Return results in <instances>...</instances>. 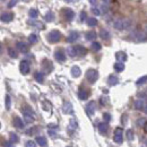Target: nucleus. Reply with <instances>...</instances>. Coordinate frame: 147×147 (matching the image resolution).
<instances>
[{
    "instance_id": "dca6fc26",
    "label": "nucleus",
    "mask_w": 147,
    "mask_h": 147,
    "mask_svg": "<svg viewBox=\"0 0 147 147\" xmlns=\"http://www.w3.org/2000/svg\"><path fill=\"white\" fill-rule=\"evenodd\" d=\"M118 83H119V79H118L117 76H114V75H110V76H109V78H108V84H109L110 86H114V85H117Z\"/></svg>"
},
{
    "instance_id": "864d4df0",
    "label": "nucleus",
    "mask_w": 147,
    "mask_h": 147,
    "mask_svg": "<svg viewBox=\"0 0 147 147\" xmlns=\"http://www.w3.org/2000/svg\"><path fill=\"white\" fill-rule=\"evenodd\" d=\"M2 53V43L0 42V55Z\"/></svg>"
},
{
    "instance_id": "20e7f679",
    "label": "nucleus",
    "mask_w": 147,
    "mask_h": 147,
    "mask_svg": "<svg viewBox=\"0 0 147 147\" xmlns=\"http://www.w3.org/2000/svg\"><path fill=\"white\" fill-rule=\"evenodd\" d=\"M60 38H61V33H60L59 31H57V30L51 31V32L48 34V40H49L51 43H57V42H59Z\"/></svg>"
},
{
    "instance_id": "f257e3e1",
    "label": "nucleus",
    "mask_w": 147,
    "mask_h": 147,
    "mask_svg": "<svg viewBox=\"0 0 147 147\" xmlns=\"http://www.w3.org/2000/svg\"><path fill=\"white\" fill-rule=\"evenodd\" d=\"M131 19L125 18V17H120V18H117L113 22V26L115 30H119V31H123V30H127L131 26Z\"/></svg>"
},
{
    "instance_id": "5fc2aeb1",
    "label": "nucleus",
    "mask_w": 147,
    "mask_h": 147,
    "mask_svg": "<svg viewBox=\"0 0 147 147\" xmlns=\"http://www.w3.org/2000/svg\"><path fill=\"white\" fill-rule=\"evenodd\" d=\"M103 1H104V2H108V1H109V0H103Z\"/></svg>"
},
{
    "instance_id": "4468645a",
    "label": "nucleus",
    "mask_w": 147,
    "mask_h": 147,
    "mask_svg": "<svg viewBox=\"0 0 147 147\" xmlns=\"http://www.w3.org/2000/svg\"><path fill=\"white\" fill-rule=\"evenodd\" d=\"M75 48V51H76V55H85L87 53V49L82 47V45H77V47H74Z\"/></svg>"
},
{
    "instance_id": "a19ab883",
    "label": "nucleus",
    "mask_w": 147,
    "mask_h": 147,
    "mask_svg": "<svg viewBox=\"0 0 147 147\" xmlns=\"http://www.w3.org/2000/svg\"><path fill=\"white\" fill-rule=\"evenodd\" d=\"M146 79H147L146 76H143V77H140V78L136 82V84H137V85H143V84H145V83H146Z\"/></svg>"
},
{
    "instance_id": "58836bf2",
    "label": "nucleus",
    "mask_w": 147,
    "mask_h": 147,
    "mask_svg": "<svg viewBox=\"0 0 147 147\" xmlns=\"http://www.w3.org/2000/svg\"><path fill=\"white\" fill-rule=\"evenodd\" d=\"M67 52H68V55H70V57H76V51H75V48L74 47H69L67 49Z\"/></svg>"
},
{
    "instance_id": "cd10ccee",
    "label": "nucleus",
    "mask_w": 147,
    "mask_h": 147,
    "mask_svg": "<svg viewBox=\"0 0 147 147\" xmlns=\"http://www.w3.org/2000/svg\"><path fill=\"white\" fill-rule=\"evenodd\" d=\"M9 139H10V143H11V144L17 143L19 140L18 136H17L16 134H14V132H10V134H9Z\"/></svg>"
},
{
    "instance_id": "49530a36",
    "label": "nucleus",
    "mask_w": 147,
    "mask_h": 147,
    "mask_svg": "<svg viewBox=\"0 0 147 147\" xmlns=\"http://www.w3.org/2000/svg\"><path fill=\"white\" fill-rule=\"evenodd\" d=\"M92 13L94 14V15H96V16H100V15H101V11H100L97 8H95V7H93L92 8Z\"/></svg>"
},
{
    "instance_id": "6e6552de",
    "label": "nucleus",
    "mask_w": 147,
    "mask_h": 147,
    "mask_svg": "<svg viewBox=\"0 0 147 147\" xmlns=\"http://www.w3.org/2000/svg\"><path fill=\"white\" fill-rule=\"evenodd\" d=\"M95 110H96V102L95 101H91L87 107H86V113L88 115H93L95 113Z\"/></svg>"
},
{
    "instance_id": "7c9ffc66",
    "label": "nucleus",
    "mask_w": 147,
    "mask_h": 147,
    "mask_svg": "<svg viewBox=\"0 0 147 147\" xmlns=\"http://www.w3.org/2000/svg\"><path fill=\"white\" fill-rule=\"evenodd\" d=\"M35 79H36L37 83H43L44 82V75L42 73H35Z\"/></svg>"
},
{
    "instance_id": "13d9d810",
    "label": "nucleus",
    "mask_w": 147,
    "mask_h": 147,
    "mask_svg": "<svg viewBox=\"0 0 147 147\" xmlns=\"http://www.w3.org/2000/svg\"><path fill=\"white\" fill-rule=\"evenodd\" d=\"M67 147H70V146H67Z\"/></svg>"
},
{
    "instance_id": "39448f33",
    "label": "nucleus",
    "mask_w": 147,
    "mask_h": 147,
    "mask_svg": "<svg viewBox=\"0 0 147 147\" xmlns=\"http://www.w3.org/2000/svg\"><path fill=\"white\" fill-rule=\"evenodd\" d=\"M19 71L23 75H27L30 73V62L27 60H23L19 63Z\"/></svg>"
},
{
    "instance_id": "1a4fd4ad",
    "label": "nucleus",
    "mask_w": 147,
    "mask_h": 147,
    "mask_svg": "<svg viewBox=\"0 0 147 147\" xmlns=\"http://www.w3.org/2000/svg\"><path fill=\"white\" fill-rule=\"evenodd\" d=\"M135 108H136L137 110H143L146 112V101H145V98H143V100H137V101L135 102Z\"/></svg>"
},
{
    "instance_id": "4d7b16f0",
    "label": "nucleus",
    "mask_w": 147,
    "mask_h": 147,
    "mask_svg": "<svg viewBox=\"0 0 147 147\" xmlns=\"http://www.w3.org/2000/svg\"><path fill=\"white\" fill-rule=\"evenodd\" d=\"M1 1H5V0H1Z\"/></svg>"
},
{
    "instance_id": "aec40b11",
    "label": "nucleus",
    "mask_w": 147,
    "mask_h": 147,
    "mask_svg": "<svg viewBox=\"0 0 147 147\" xmlns=\"http://www.w3.org/2000/svg\"><path fill=\"white\" fill-rule=\"evenodd\" d=\"M78 97L80 98V100H86L87 97H88V92L86 91V90H84V88H80L79 91H78Z\"/></svg>"
},
{
    "instance_id": "72a5a7b5",
    "label": "nucleus",
    "mask_w": 147,
    "mask_h": 147,
    "mask_svg": "<svg viewBox=\"0 0 147 147\" xmlns=\"http://www.w3.org/2000/svg\"><path fill=\"white\" fill-rule=\"evenodd\" d=\"M8 55H10V58H17L18 53H17V51H16L15 49L9 48V49H8Z\"/></svg>"
},
{
    "instance_id": "de8ad7c7",
    "label": "nucleus",
    "mask_w": 147,
    "mask_h": 147,
    "mask_svg": "<svg viewBox=\"0 0 147 147\" xmlns=\"http://www.w3.org/2000/svg\"><path fill=\"white\" fill-rule=\"evenodd\" d=\"M17 1H18V0H10V1H9V3H8V7H9V8L15 7V5L17 3Z\"/></svg>"
},
{
    "instance_id": "a18cd8bd",
    "label": "nucleus",
    "mask_w": 147,
    "mask_h": 147,
    "mask_svg": "<svg viewBox=\"0 0 147 147\" xmlns=\"http://www.w3.org/2000/svg\"><path fill=\"white\" fill-rule=\"evenodd\" d=\"M103 119H104L105 122H109L111 120V115L109 113H104V114H103Z\"/></svg>"
},
{
    "instance_id": "6e6d98bb",
    "label": "nucleus",
    "mask_w": 147,
    "mask_h": 147,
    "mask_svg": "<svg viewBox=\"0 0 147 147\" xmlns=\"http://www.w3.org/2000/svg\"><path fill=\"white\" fill-rule=\"evenodd\" d=\"M25 1H28V0H25Z\"/></svg>"
},
{
    "instance_id": "c9c22d12",
    "label": "nucleus",
    "mask_w": 147,
    "mask_h": 147,
    "mask_svg": "<svg viewBox=\"0 0 147 147\" xmlns=\"http://www.w3.org/2000/svg\"><path fill=\"white\" fill-rule=\"evenodd\" d=\"M137 125L139 126V127H146V118H140V119H138L137 120Z\"/></svg>"
},
{
    "instance_id": "423d86ee",
    "label": "nucleus",
    "mask_w": 147,
    "mask_h": 147,
    "mask_svg": "<svg viewBox=\"0 0 147 147\" xmlns=\"http://www.w3.org/2000/svg\"><path fill=\"white\" fill-rule=\"evenodd\" d=\"M42 69H43L47 74L51 73L52 69H53V65H52V62H51L50 60H48V59H44V60L42 61Z\"/></svg>"
},
{
    "instance_id": "b1692460",
    "label": "nucleus",
    "mask_w": 147,
    "mask_h": 147,
    "mask_svg": "<svg viewBox=\"0 0 147 147\" xmlns=\"http://www.w3.org/2000/svg\"><path fill=\"white\" fill-rule=\"evenodd\" d=\"M23 114H26V115H35L34 114V111L32 110V108L31 107H28V105H25L24 108H23Z\"/></svg>"
},
{
    "instance_id": "412c9836",
    "label": "nucleus",
    "mask_w": 147,
    "mask_h": 147,
    "mask_svg": "<svg viewBox=\"0 0 147 147\" xmlns=\"http://www.w3.org/2000/svg\"><path fill=\"white\" fill-rule=\"evenodd\" d=\"M108 129H109L108 122H101V123H98V130H100L101 134H105L108 131Z\"/></svg>"
},
{
    "instance_id": "473e14b6",
    "label": "nucleus",
    "mask_w": 147,
    "mask_h": 147,
    "mask_svg": "<svg viewBox=\"0 0 147 147\" xmlns=\"http://www.w3.org/2000/svg\"><path fill=\"white\" fill-rule=\"evenodd\" d=\"M91 48H92L93 51H100L101 48H102V45H101L98 42H93L92 45H91Z\"/></svg>"
},
{
    "instance_id": "2eb2a0df",
    "label": "nucleus",
    "mask_w": 147,
    "mask_h": 147,
    "mask_svg": "<svg viewBox=\"0 0 147 147\" xmlns=\"http://www.w3.org/2000/svg\"><path fill=\"white\" fill-rule=\"evenodd\" d=\"M115 59L118 60V62H123V61L127 60V55L122 51H119V52L115 53Z\"/></svg>"
},
{
    "instance_id": "9b49d317",
    "label": "nucleus",
    "mask_w": 147,
    "mask_h": 147,
    "mask_svg": "<svg viewBox=\"0 0 147 147\" xmlns=\"http://www.w3.org/2000/svg\"><path fill=\"white\" fill-rule=\"evenodd\" d=\"M0 19L5 23H10L13 19H14V14L13 13H3L1 16H0Z\"/></svg>"
},
{
    "instance_id": "603ef678",
    "label": "nucleus",
    "mask_w": 147,
    "mask_h": 147,
    "mask_svg": "<svg viewBox=\"0 0 147 147\" xmlns=\"http://www.w3.org/2000/svg\"><path fill=\"white\" fill-rule=\"evenodd\" d=\"M5 147H13V146H11V143H8V144H5Z\"/></svg>"
},
{
    "instance_id": "bb28decb",
    "label": "nucleus",
    "mask_w": 147,
    "mask_h": 147,
    "mask_svg": "<svg viewBox=\"0 0 147 147\" xmlns=\"http://www.w3.org/2000/svg\"><path fill=\"white\" fill-rule=\"evenodd\" d=\"M86 23H87L88 26L93 27V26H96L97 25V19L94 18V17H90V18H86Z\"/></svg>"
},
{
    "instance_id": "09e8293b",
    "label": "nucleus",
    "mask_w": 147,
    "mask_h": 147,
    "mask_svg": "<svg viewBox=\"0 0 147 147\" xmlns=\"http://www.w3.org/2000/svg\"><path fill=\"white\" fill-rule=\"evenodd\" d=\"M86 18H87V17H86V13H85V11H83V13L80 14V20H82V22H85Z\"/></svg>"
},
{
    "instance_id": "2f4dec72",
    "label": "nucleus",
    "mask_w": 147,
    "mask_h": 147,
    "mask_svg": "<svg viewBox=\"0 0 147 147\" xmlns=\"http://www.w3.org/2000/svg\"><path fill=\"white\" fill-rule=\"evenodd\" d=\"M24 120H25L27 123H33V122L35 121V117H33V115H26V114H24Z\"/></svg>"
},
{
    "instance_id": "f704fd0d",
    "label": "nucleus",
    "mask_w": 147,
    "mask_h": 147,
    "mask_svg": "<svg viewBox=\"0 0 147 147\" xmlns=\"http://www.w3.org/2000/svg\"><path fill=\"white\" fill-rule=\"evenodd\" d=\"M37 40H38V37H37L36 34H31V35L28 36V42H30V43H32V44L36 43Z\"/></svg>"
},
{
    "instance_id": "6ab92c4d",
    "label": "nucleus",
    "mask_w": 147,
    "mask_h": 147,
    "mask_svg": "<svg viewBox=\"0 0 147 147\" xmlns=\"http://www.w3.org/2000/svg\"><path fill=\"white\" fill-rule=\"evenodd\" d=\"M78 37H79V34H78L77 32L73 31V32L69 34V36H68V38H67V41L70 42V43H74L76 40H78Z\"/></svg>"
},
{
    "instance_id": "e433bc0d",
    "label": "nucleus",
    "mask_w": 147,
    "mask_h": 147,
    "mask_svg": "<svg viewBox=\"0 0 147 147\" xmlns=\"http://www.w3.org/2000/svg\"><path fill=\"white\" fill-rule=\"evenodd\" d=\"M53 19H55V14H53V13L49 11V13L45 15V20H47V22H52Z\"/></svg>"
},
{
    "instance_id": "37998d69",
    "label": "nucleus",
    "mask_w": 147,
    "mask_h": 147,
    "mask_svg": "<svg viewBox=\"0 0 147 147\" xmlns=\"http://www.w3.org/2000/svg\"><path fill=\"white\" fill-rule=\"evenodd\" d=\"M69 126H70L73 129H76L77 127H78V123H77V121H76L75 119H71V120L69 121Z\"/></svg>"
},
{
    "instance_id": "ddd939ff",
    "label": "nucleus",
    "mask_w": 147,
    "mask_h": 147,
    "mask_svg": "<svg viewBox=\"0 0 147 147\" xmlns=\"http://www.w3.org/2000/svg\"><path fill=\"white\" fill-rule=\"evenodd\" d=\"M16 48H17V50L20 51V52H23V53H26V52H28V47L24 43V42H17V44H16Z\"/></svg>"
},
{
    "instance_id": "5701e85b",
    "label": "nucleus",
    "mask_w": 147,
    "mask_h": 147,
    "mask_svg": "<svg viewBox=\"0 0 147 147\" xmlns=\"http://www.w3.org/2000/svg\"><path fill=\"white\" fill-rule=\"evenodd\" d=\"M114 70L118 73H121L125 70V63L123 62H115L114 63Z\"/></svg>"
},
{
    "instance_id": "4c0bfd02",
    "label": "nucleus",
    "mask_w": 147,
    "mask_h": 147,
    "mask_svg": "<svg viewBox=\"0 0 147 147\" xmlns=\"http://www.w3.org/2000/svg\"><path fill=\"white\" fill-rule=\"evenodd\" d=\"M28 15H30V17H32V18H36L37 16H38V11H37L36 9H31L30 13H28Z\"/></svg>"
},
{
    "instance_id": "79ce46f5",
    "label": "nucleus",
    "mask_w": 147,
    "mask_h": 147,
    "mask_svg": "<svg viewBox=\"0 0 147 147\" xmlns=\"http://www.w3.org/2000/svg\"><path fill=\"white\" fill-rule=\"evenodd\" d=\"M30 24H32V25L36 26L37 28H43V27H44V25H43L41 22H30Z\"/></svg>"
},
{
    "instance_id": "f3484780",
    "label": "nucleus",
    "mask_w": 147,
    "mask_h": 147,
    "mask_svg": "<svg viewBox=\"0 0 147 147\" xmlns=\"http://www.w3.org/2000/svg\"><path fill=\"white\" fill-rule=\"evenodd\" d=\"M63 15H65V18L67 20H71L74 18V16H75V14H74V11L71 9H63Z\"/></svg>"
},
{
    "instance_id": "f03ea898",
    "label": "nucleus",
    "mask_w": 147,
    "mask_h": 147,
    "mask_svg": "<svg viewBox=\"0 0 147 147\" xmlns=\"http://www.w3.org/2000/svg\"><path fill=\"white\" fill-rule=\"evenodd\" d=\"M130 37L136 41V42H145L146 41V34L145 32H142V31H134L131 34H130Z\"/></svg>"
},
{
    "instance_id": "bf43d9fd",
    "label": "nucleus",
    "mask_w": 147,
    "mask_h": 147,
    "mask_svg": "<svg viewBox=\"0 0 147 147\" xmlns=\"http://www.w3.org/2000/svg\"><path fill=\"white\" fill-rule=\"evenodd\" d=\"M0 127H1V125H0Z\"/></svg>"
},
{
    "instance_id": "a211bd4d",
    "label": "nucleus",
    "mask_w": 147,
    "mask_h": 147,
    "mask_svg": "<svg viewBox=\"0 0 147 147\" xmlns=\"http://www.w3.org/2000/svg\"><path fill=\"white\" fill-rule=\"evenodd\" d=\"M14 126L16 128H19V129H22L24 127V122H23V120L19 117H15L14 118Z\"/></svg>"
},
{
    "instance_id": "8fccbe9b",
    "label": "nucleus",
    "mask_w": 147,
    "mask_h": 147,
    "mask_svg": "<svg viewBox=\"0 0 147 147\" xmlns=\"http://www.w3.org/2000/svg\"><path fill=\"white\" fill-rule=\"evenodd\" d=\"M90 3L92 5L93 7H95L97 5V0H90Z\"/></svg>"
},
{
    "instance_id": "c85d7f7f",
    "label": "nucleus",
    "mask_w": 147,
    "mask_h": 147,
    "mask_svg": "<svg viewBox=\"0 0 147 147\" xmlns=\"http://www.w3.org/2000/svg\"><path fill=\"white\" fill-rule=\"evenodd\" d=\"M100 36L102 37L103 40H109V38H110V33H109V31H107V30H102L101 33H100Z\"/></svg>"
},
{
    "instance_id": "7ed1b4c3",
    "label": "nucleus",
    "mask_w": 147,
    "mask_h": 147,
    "mask_svg": "<svg viewBox=\"0 0 147 147\" xmlns=\"http://www.w3.org/2000/svg\"><path fill=\"white\" fill-rule=\"evenodd\" d=\"M97 78H98V73H97V70H95V69H88V70L86 71V79H87L91 84H94V83L97 80Z\"/></svg>"
},
{
    "instance_id": "393cba45",
    "label": "nucleus",
    "mask_w": 147,
    "mask_h": 147,
    "mask_svg": "<svg viewBox=\"0 0 147 147\" xmlns=\"http://www.w3.org/2000/svg\"><path fill=\"white\" fill-rule=\"evenodd\" d=\"M96 36H97V34H96V32H94V31L87 32L86 35H85V37H86L87 41H94V40L96 38Z\"/></svg>"
},
{
    "instance_id": "9d476101",
    "label": "nucleus",
    "mask_w": 147,
    "mask_h": 147,
    "mask_svg": "<svg viewBox=\"0 0 147 147\" xmlns=\"http://www.w3.org/2000/svg\"><path fill=\"white\" fill-rule=\"evenodd\" d=\"M55 58L58 60V61H60V62L66 61V55H65L63 50H61V49L57 50V51L55 52Z\"/></svg>"
},
{
    "instance_id": "a878e982",
    "label": "nucleus",
    "mask_w": 147,
    "mask_h": 147,
    "mask_svg": "<svg viewBox=\"0 0 147 147\" xmlns=\"http://www.w3.org/2000/svg\"><path fill=\"white\" fill-rule=\"evenodd\" d=\"M35 143H37L38 145L41 147H45L47 146V139L44 138V137H41V136H38L36 137V139H35Z\"/></svg>"
},
{
    "instance_id": "ea45409f",
    "label": "nucleus",
    "mask_w": 147,
    "mask_h": 147,
    "mask_svg": "<svg viewBox=\"0 0 147 147\" xmlns=\"http://www.w3.org/2000/svg\"><path fill=\"white\" fill-rule=\"evenodd\" d=\"M126 136H127V139H128V140H132V139H134V131H132L131 129L127 130Z\"/></svg>"
},
{
    "instance_id": "4be33fe9",
    "label": "nucleus",
    "mask_w": 147,
    "mask_h": 147,
    "mask_svg": "<svg viewBox=\"0 0 147 147\" xmlns=\"http://www.w3.org/2000/svg\"><path fill=\"white\" fill-rule=\"evenodd\" d=\"M80 74H82L80 68H79L78 66H73V68H71V75H73V77L77 78V77L80 76Z\"/></svg>"
},
{
    "instance_id": "0eeeda50",
    "label": "nucleus",
    "mask_w": 147,
    "mask_h": 147,
    "mask_svg": "<svg viewBox=\"0 0 147 147\" xmlns=\"http://www.w3.org/2000/svg\"><path fill=\"white\" fill-rule=\"evenodd\" d=\"M122 132H123V130H122L121 128L115 129L113 139H114V142H115L117 144H121V143H122Z\"/></svg>"
},
{
    "instance_id": "c03bdc74",
    "label": "nucleus",
    "mask_w": 147,
    "mask_h": 147,
    "mask_svg": "<svg viewBox=\"0 0 147 147\" xmlns=\"http://www.w3.org/2000/svg\"><path fill=\"white\" fill-rule=\"evenodd\" d=\"M25 147H36V143L33 142V140H28V142L26 143Z\"/></svg>"
},
{
    "instance_id": "3c124183",
    "label": "nucleus",
    "mask_w": 147,
    "mask_h": 147,
    "mask_svg": "<svg viewBox=\"0 0 147 147\" xmlns=\"http://www.w3.org/2000/svg\"><path fill=\"white\" fill-rule=\"evenodd\" d=\"M49 135H50V136H52V137H57L55 132V131H52V130H49Z\"/></svg>"
},
{
    "instance_id": "c756f323",
    "label": "nucleus",
    "mask_w": 147,
    "mask_h": 147,
    "mask_svg": "<svg viewBox=\"0 0 147 147\" xmlns=\"http://www.w3.org/2000/svg\"><path fill=\"white\" fill-rule=\"evenodd\" d=\"M5 105H6V109H7V110H10V107H11V100H10V96H9V95H6V98H5Z\"/></svg>"
},
{
    "instance_id": "f8f14e48",
    "label": "nucleus",
    "mask_w": 147,
    "mask_h": 147,
    "mask_svg": "<svg viewBox=\"0 0 147 147\" xmlns=\"http://www.w3.org/2000/svg\"><path fill=\"white\" fill-rule=\"evenodd\" d=\"M62 111H63V113H66V114L73 113L74 112L73 104H71L70 102H65V103H63V105H62Z\"/></svg>"
}]
</instances>
